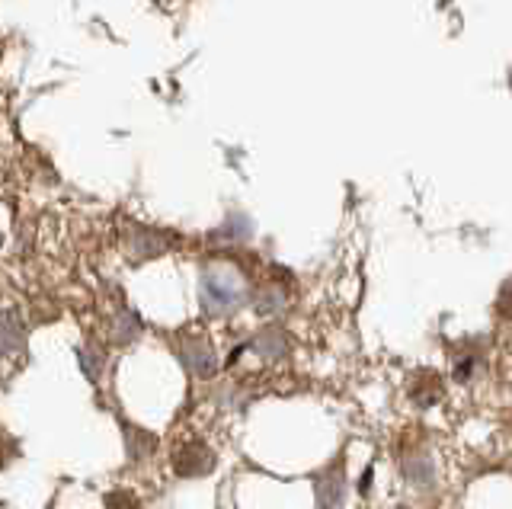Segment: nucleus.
I'll list each match as a JSON object with an SVG mask.
<instances>
[{
  "label": "nucleus",
  "instance_id": "f257e3e1",
  "mask_svg": "<svg viewBox=\"0 0 512 509\" xmlns=\"http://www.w3.org/2000/svg\"><path fill=\"white\" fill-rule=\"evenodd\" d=\"M215 455L205 449L202 442H189L183 452H176V471L180 474H205L212 471Z\"/></svg>",
  "mask_w": 512,
  "mask_h": 509
},
{
  "label": "nucleus",
  "instance_id": "f03ea898",
  "mask_svg": "<svg viewBox=\"0 0 512 509\" xmlns=\"http://www.w3.org/2000/svg\"><path fill=\"white\" fill-rule=\"evenodd\" d=\"M410 397L420 407L436 404L439 397H442V378L436 372H420V375L410 381Z\"/></svg>",
  "mask_w": 512,
  "mask_h": 509
},
{
  "label": "nucleus",
  "instance_id": "20e7f679",
  "mask_svg": "<svg viewBox=\"0 0 512 509\" xmlns=\"http://www.w3.org/2000/svg\"><path fill=\"white\" fill-rule=\"evenodd\" d=\"M106 506H109V509H138V500H135V497H128V493H112Z\"/></svg>",
  "mask_w": 512,
  "mask_h": 509
},
{
  "label": "nucleus",
  "instance_id": "7ed1b4c3",
  "mask_svg": "<svg viewBox=\"0 0 512 509\" xmlns=\"http://www.w3.org/2000/svg\"><path fill=\"white\" fill-rule=\"evenodd\" d=\"M496 311H500L503 317H512V279L500 289V301H496Z\"/></svg>",
  "mask_w": 512,
  "mask_h": 509
},
{
  "label": "nucleus",
  "instance_id": "39448f33",
  "mask_svg": "<svg viewBox=\"0 0 512 509\" xmlns=\"http://www.w3.org/2000/svg\"><path fill=\"white\" fill-rule=\"evenodd\" d=\"M397 509H410V506H397Z\"/></svg>",
  "mask_w": 512,
  "mask_h": 509
}]
</instances>
